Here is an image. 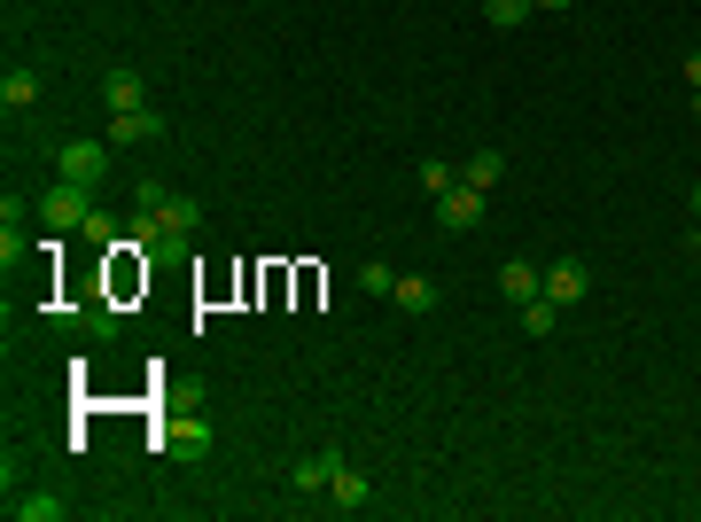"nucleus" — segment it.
<instances>
[{"label":"nucleus","instance_id":"obj_4","mask_svg":"<svg viewBox=\"0 0 701 522\" xmlns=\"http://www.w3.org/2000/svg\"><path fill=\"white\" fill-rule=\"evenodd\" d=\"M102 102H110V118L148 110V86H141V70H133V63H110V70H102Z\"/></svg>","mask_w":701,"mask_h":522},{"label":"nucleus","instance_id":"obj_7","mask_svg":"<svg viewBox=\"0 0 701 522\" xmlns=\"http://www.w3.org/2000/svg\"><path fill=\"white\" fill-rule=\"evenodd\" d=\"M148 141H164V118H156V110H125V118H110V148H148Z\"/></svg>","mask_w":701,"mask_h":522},{"label":"nucleus","instance_id":"obj_17","mask_svg":"<svg viewBox=\"0 0 701 522\" xmlns=\"http://www.w3.org/2000/svg\"><path fill=\"white\" fill-rule=\"evenodd\" d=\"M421 188H429V203H436V196L453 188V164H445V156H421Z\"/></svg>","mask_w":701,"mask_h":522},{"label":"nucleus","instance_id":"obj_5","mask_svg":"<svg viewBox=\"0 0 701 522\" xmlns=\"http://www.w3.org/2000/svg\"><path fill=\"white\" fill-rule=\"evenodd\" d=\"M156 445H164V453H180V460H203V453H211V421L180 413V421H164V429H156Z\"/></svg>","mask_w":701,"mask_h":522},{"label":"nucleus","instance_id":"obj_1","mask_svg":"<svg viewBox=\"0 0 701 522\" xmlns=\"http://www.w3.org/2000/svg\"><path fill=\"white\" fill-rule=\"evenodd\" d=\"M55 180L102 188V180H110V141H63V148H55Z\"/></svg>","mask_w":701,"mask_h":522},{"label":"nucleus","instance_id":"obj_20","mask_svg":"<svg viewBox=\"0 0 701 522\" xmlns=\"http://www.w3.org/2000/svg\"><path fill=\"white\" fill-rule=\"evenodd\" d=\"M164 203H171L164 180H141V188H133V211H164Z\"/></svg>","mask_w":701,"mask_h":522},{"label":"nucleus","instance_id":"obj_10","mask_svg":"<svg viewBox=\"0 0 701 522\" xmlns=\"http://www.w3.org/2000/svg\"><path fill=\"white\" fill-rule=\"evenodd\" d=\"M367 499H375V491H367V476L343 460V468H335V484H327V507H335V514H359Z\"/></svg>","mask_w":701,"mask_h":522},{"label":"nucleus","instance_id":"obj_16","mask_svg":"<svg viewBox=\"0 0 701 522\" xmlns=\"http://www.w3.org/2000/svg\"><path fill=\"white\" fill-rule=\"evenodd\" d=\"M531 9H538V0H483V16H491L499 32H514L522 16H531Z\"/></svg>","mask_w":701,"mask_h":522},{"label":"nucleus","instance_id":"obj_6","mask_svg":"<svg viewBox=\"0 0 701 522\" xmlns=\"http://www.w3.org/2000/svg\"><path fill=\"white\" fill-rule=\"evenodd\" d=\"M546 297L569 312V304H585V297H592V274L577 266V257H554V266H546Z\"/></svg>","mask_w":701,"mask_h":522},{"label":"nucleus","instance_id":"obj_13","mask_svg":"<svg viewBox=\"0 0 701 522\" xmlns=\"http://www.w3.org/2000/svg\"><path fill=\"white\" fill-rule=\"evenodd\" d=\"M9 514L16 522H63V499L55 491H9Z\"/></svg>","mask_w":701,"mask_h":522},{"label":"nucleus","instance_id":"obj_22","mask_svg":"<svg viewBox=\"0 0 701 522\" xmlns=\"http://www.w3.org/2000/svg\"><path fill=\"white\" fill-rule=\"evenodd\" d=\"M686 86H701V47H693V55H686Z\"/></svg>","mask_w":701,"mask_h":522},{"label":"nucleus","instance_id":"obj_3","mask_svg":"<svg viewBox=\"0 0 701 522\" xmlns=\"http://www.w3.org/2000/svg\"><path fill=\"white\" fill-rule=\"evenodd\" d=\"M86 219H94V203H86V188H70V180H55V188L40 196V226H47V234H78Z\"/></svg>","mask_w":701,"mask_h":522},{"label":"nucleus","instance_id":"obj_9","mask_svg":"<svg viewBox=\"0 0 701 522\" xmlns=\"http://www.w3.org/2000/svg\"><path fill=\"white\" fill-rule=\"evenodd\" d=\"M499 289H507V304H531V297L546 289V274L531 266V257H507V266H499Z\"/></svg>","mask_w":701,"mask_h":522},{"label":"nucleus","instance_id":"obj_19","mask_svg":"<svg viewBox=\"0 0 701 522\" xmlns=\"http://www.w3.org/2000/svg\"><path fill=\"white\" fill-rule=\"evenodd\" d=\"M86 335L110 343V335H118V312H110V304H86Z\"/></svg>","mask_w":701,"mask_h":522},{"label":"nucleus","instance_id":"obj_24","mask_svg":"<svg viewBox=\"0 0 701 522\" xmlns=\"http://www.w3.org/2000/svg\"><path fill=\"white\" fill-rule=\"evenodd\" d=\"M693 226H701V188H693Z\"/></svg>","mask_w":701,"mask_h":522},{"label":"nucleus","instance_id":"obj_18","mask_svg":"<svg viewBox=\"0 0 701 522\" xmlns=\"http://www.w3.org/2000/svg\"><path fill=\"white\" fill-rule=\"evenodd\" d=\"M78 242H94V249H102V242H125V234H118V219H110V211H94V219L78 226Z\"/></svg>","mask_w":701,"mask_h":522},{"label":"nucleus","instance_id":"obj_23","mask_svg":"<svg viewBox=\"0 0 701 522\" xmlns=\"http://www.w3.org/2000/svg\"><path fill=\"white\" fill-rule=\"evenodd\" d=\"M538 9H577V0H538Z\"/></svg>","mask_w":701,"mask_h":522},{"label":"nucleus","instance_id":"obj_15","mask_svg":"<svg viewBox=\"0 0 701 522\" xmlns=\"http://www.w3.org/2000/svg\"><path fill=\"white\" fill-rule=\"evenodd\" d=\"M514 312H522V335H554V320H561V304H554L546 289H538L531 304H514Z\"/></svg>","mask_w":701,"mask_h":522},{"label":"nucleus","instance_id":"obj_11","mask_svg":"<svg viewBox=\"0 0 701 522\" xmlns=\"http://www.w3.org/2000/svg\"><path fill=\"white\" fill-rule=\"evenodd\" d=\"M335 468H343V453H304V460L289 468V484H297V491H327Z\"/></svg>","mask_w":701,"mask_h":522},{"label":"nucleus","instance_id":"obj_14","mask_svg":"<svg viewBox=\"0 0 701 522\" xmlns=\"http://www.w3.org/2000/svg\"><path fill=\"white\" fill-rule=\"evenodd\" d=\"M460 180H468V188H483V196H491V188H499V180H507V156H499V148H476V156H468V164H460Z\"/></svg>","mask_w":701,"mask_h":522},{"label":"nucleus","instance_id":"obj_8","mask_svg":"<svg viewBox=\"0 0 701 522\" xmlns=\"http://www.w3.org/2000/svg\"><path fill=\"white\" fill-rule=\"evenodd\" d=\"M0 110H9V118H24V110H40V70H9V78H0Z\"/></svg>","mask_w":701,"mask_h":522},{"label":"nucleus","instance_id":"obj_21","mask_svg":"<svg viewBox=\"0 0 701 522\" xmlns=\"http://www.w3.org/2000/svg\"><path fill=\"white\" fill-rule=\"evenodd\" d=\"M359 289H367V297H390L398 274H390V266H359Z\"/></svg>","mask_w":701,"mask_h":522},{"label":"nucleus","instance_id":"obj_12","mask_svg":"<svg viewBox=\"0 0 701 522\" xmlns=\"http://www.w3.org/2000/svg\"><path fill=\"white\" fill-rule=\"evenodd\" d=\"M390 304H398V312H436V281H429V274H398Z\"/></svg>","mask_w":701,"mask_h":522},{"label":"nucleus","instance_id":"obj_2","mask_svg":"<svg viewBox=\"0 0 701 522\" xmlns=\"http://www.w3.org/2000/svg\"><path fill=\"white\" fill-rule=\"evenodd\" d=\"M483 211H491V196H483V188H468V180H453L445 196H436V226H445V234H476V226H483Z\"/></svg>","mask_w":701,"mask_h":522}]
</instances>
